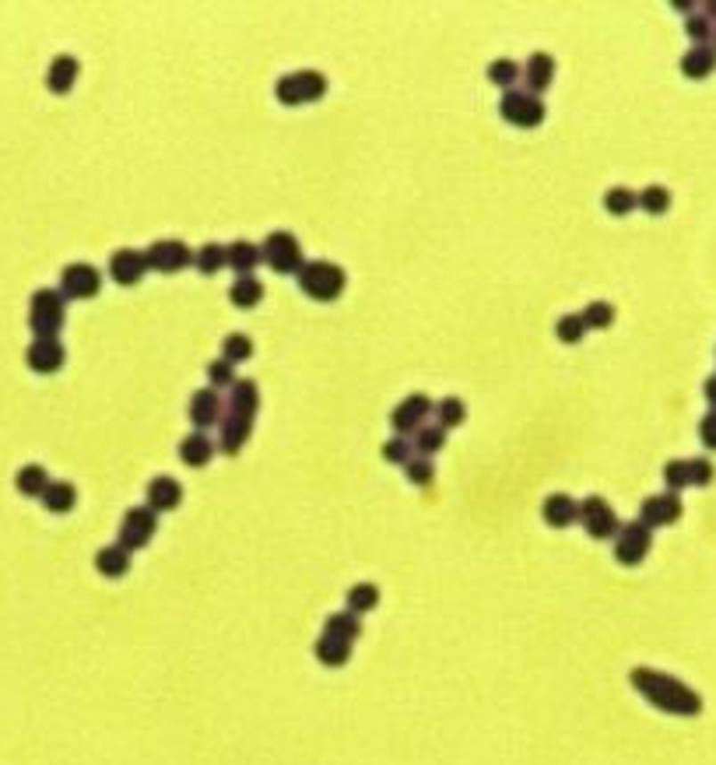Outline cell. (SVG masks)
Returning <instances> with one entry per match:
<instances>
[{
	"mask_svg": "<svg viewBox=\"0 0 716 765\" xmlns=\"http://www.w3.org/2000/svg\"><path fill=\"white\" fill-rule=\"evenodd\" d=\"M629 681L632 688L650 703L660 712H671V716H699L703 712V696L696 688H688L681 678L667 674V671H656V667H632L629 671Z\"/></svg>",
	"mask_w": 716,
	"mask_h": 765,
	"instance_id": "obj_1",
	"label": "cell"
},
{
	"mask_svg": "<svg viewBox=\"0 0 716 765\" xmlns=\"http://www.w3.org/2000/svg\"><path fill=\"white\" fill-rule=\"evenodd\" d=\"M296 281L309 298H316V302H334V298H341V292H345L348 274H345V267L334 264V260H305L302 271L296 274Z\"/></svg>",
	"mask_w": 716,
	"mask_h": 765,
	"instance_id": "obj_2",
	"label": "cell"
},
{
	"mask_svg": "<svg viewBox=\"0 0 716 765\" xmlns=\"http://www.w3.org/2000/svg\"><path fill=\"white\" fill-rule=\"evenodd\" d=\"M330 81L323 70H313V67H302V70H289L278 77L274 85V95L281 106H313L327 95Z\"/></svg>",
	"mask_w": 716,
	"mask_h": 765,
	"instance_id": "obj_3",
	"label": "cell"
},
{
	"mask_svg": "<svg viewBox=\"0 0 716 765\" xmlns=\"http://www.w3.org/2000/svg\"><path fill=\"white\" fill-rule=\"evenodd\" d=\"M67 323V298L60 289H36L28 298V327L36 338H57Z\"/></svg>",
	"mask_w": 716,
	"mask_h": 765,
	"instance_id": "obj_4",
	"label": "cell"
},
{
	"mask_svg": "<svg viewBox=\"0 0 716 765\" xmlns=\"http://www.w3.org/2000/svg\"><path fill=\"white\" fill-rule=\"evenodd\" d=\"M260 253H264V264L274 271V274H298L302 264H305V253H302V242H298L292 232L278 229L260 242Z\"/></svg>",
	"mask_w": 716,
	"mask_h": 765,
	"instance_id": "obj_5",
	"label": "cell"
},
{
	"mask_svg": "<svg viewBox=\"0 0 716 765\" xmlns=\"http://www.w3.org/2000/svg\"><path fill=\"white\" fill-rule=\"evenodd\" d=\"M544 99L534 95V92H527V88H513V92H506L502 95V102H499V117L506 119L509 126H520V130H534L544 123Z\"/></svg>",
	"mask_w": 716,
	"mask_h": 765,
	"instance_id": "obj_6",
	"label": "cell"
},
{
	"mask_svg": "<svg viewBox=\"0 0 716 765\" xmlns=\"http://www.w3.org/2000/svg\"><path fill=\"white\" fill-rule=\"evenodd\" d=\"M155 533H159V513H151L148 506H130V509L123 513V520H119L117 544L134 555V551L148 548Z\"/></svg>",
	"mask_w": 716,
	"mask_h": 765,
	"instance_id": "obj_7",
	"label": "cell"
},
{
	"mask_svg": "<svg viewBox=\"0 0 716 765\" xmlns=\"http://www.w3.org/2000/svg\"><path fill=\"white\" fill-rule=\"evenodd\" d=\"M650 548H654V530L647 527L643 520L622 524L618 537H614V558H618V566H629V569H632V566L647 562Z\"/></svg>",
	"mask_w": 716,
	"mask_h": 765,
	"instance_id": "obj_8",
	"label": "cell"
},
{
	"mask_svg": "<svg viewBox=\"0 0 716 765\" xmlns=\"http://www.w3.org/2000/svg\"><path fill=\"white\" fill-rule=\"evenodd\" d=\"M580 524H583V530H587L594 541H614L618 530H622L618 513L611 509V502H607L604 495H587V499L580 502Z\"/></svg>",
	"mask_w": 716,
	"mask_h": 765,
	"instance_id": "obj_9",
	"label": "cell"
},
{
	"mask_svg": "<svg viewBox=\"0 0 716 765\" xmlns=\"http://www.w3.org/2000/svg\"><path fill=\"white\" fill-rule=\"evenodd\" d=\"M60 292H63V298H77V302L95 298L102 292V271L88 260H74L60 271Z\"/></svg>",
	"mask_w": 716,
	"mask_h": 765,
	"instance_id": "obj_10",
	"label": "cell"
},
{
	"mask_svg": "<svg viewBox=\"0 0 716 765\" xmlns=\"http://www.w3.org/2000/svg\"><path fill=\"white\" fill-rule=\"evenodd\" d=\"M148 271H159V274H179L193 264V249L183 242V239H155L148 249Z\"/></svg>",
	"mask_w": 716,
	"mask_h": 765,
	"instance_id": "obj_11",
	"label": "cell"
},
{
	"mask_svg": "<svg viewBox=\"0 0 716 765\" xmlns=\"http://www.w3.org/2000/svg\"><path fill=\"white\" fill-rule=\"evenodd\" d=\"M432 397L428 394H408L394 411H390V425H394V432L397 435H404V439H411L418 428H425L428 425V418H432Z\"/></svg>",
	"mask_w": 716,
	"mask_h": 765,
	"instance_id": "obj_12",
	"label": "cell"
},
{
	"mask_svg": "<svg viewBox=\"0 0 716 765\" xmlns=\"http://www.w3.org/2000/svg\"><path fill=\"white\" fill-rule=\"evenodd\" d=\"M186 414H190V421L197 425V432H207V428H218V425L225 421L229 408H225V401H222V394H218V390L200 387V390H193V394H190Z\"/></svg>",
	"mask_w": 716,
	"mask_h": 765,
	"instance_id": "obj_13",
	"label": "cell"
},
{
	"mask_svg": "<svg viewBox=\"0 0 716 765\" xmlns=\"http://www.w3.org/2000/svg\"><path fill=\"white\" fill-rule=\"evenodd\" d=\"M681 495H674V492H656V495H647L643 499V506H639V517L636 520H643L650 530L656 527H671V524H678L681 520Z\"/></svg>",
	"mask_w": 716,
	"mask_h": 765,
	"instance_id": "obj_14",
	"label": "cell"
},
{
	"mask_svg": "<svg viewBox=\"0 0 716 765\" xmlns=\"http://www.w3.org/2000/svg\"><path fill=\"white\" fill-rule=\"evenodd\" d=\"M25 362H28L32 372L53 376V372L63 369V362H67V348H63L60 338H36V341L28 345V352H25Z\"/></svg>",
	"mask_w": 716,
	"mask_h": 765,
	"instance_id": "obj_15",
	"label": "cell"
},
{
	"mask_svg": "<svg viewBox=\"0 0 716 765\" xmlns=\"http://www.w3.org/2000/svg\"><path fill=\"white\" fill-rule=\"evenodd\" d=\"M110 274H113V281L123 285V289L141 285V281H144V274H148V256H144V249L119 246L117 253L110 256Z\"/></svg>",
	"mask_w": 716,
	"mask_h": 765,
	"instance_id": "obj_16",
	"label": "cell"
},
{
	"mask_svg": "<svg viewBox=\"0 0 716 765\" xmlns=\"http://www.w3.org/2000/svg\"><path fill=\"white\" fill-rule=\"evenodd\" d=\"M144 506L151 509V513H173L183 506V484H179L173 474H155L151 481H148V488H144Z\"/></svg>",
	"mask_w": 716,
	"mask_h": 765,
	"instance_id": "obj_17",
	"label": "cell"
},
{
	"mask_svg": "<svg viewBox=\"0 0 716 765\" xmlns=\"http://www.w3.org/2000/svg\"><path fill=\"white\" fill-rule=\"evenodd\" d=\"M541 520L555 530L573 527V524H580V502L573 495H565V492H551L541 502Z\"/></svg>",
	"mask_w": 716,
	"mask_h": 765,
	"instance_id": "obj_18",
	"label": "cell"
},
{
	"mask_svg": "<svg viewBox=\"0 0 716 765\" xmlns=\"http://www.w3.org/2000/svg\"><path fill=\"white\" fill-rule=\"evenodd\" d=\"M520 81L527 85V92H548L551 88V81H555V57L551 53H544V50H537L527 57V63L520 67Z\"/></svg>",
	"mask_w": 716,
	"mask_h": 765,
	"instance_id": "obj_19",
	"label": "cell"
},
{
	"mask_svg": "<svg viewBox=\"0 0 716 765\" xmlns=\"http://www.w3.org/2000/svg\"><path fill=\"white\" fill-rule=\"evenodd\" d=\"M215 453H218V443L207 435V432H190V435H183L179 439V460L186 464V468H207L211 460H215Z\"/></svg>",
	"mask_w": 716,
	"mask_h": 765,
	"instance_id": "obj_20",
	"label": "cell"
},
{
	"mask_svg": "<svg viewBox=\"0 0 716 765\" xmlns=\"http://www.w3.org/2000/svg\"><path fill=\"white\" fill-rule=\"evenodd\" d=\"M253 435V418H242V414H225V421L218 425V450L236 457L239 450L249 443Z\"/></svg>",
	"mask_w": 716,
	"mask_h": 765,
	"instance_id": "obj_21",
	"label": "cell"
},
{
	"mask_svg": "<svg viewBox=\"0 0 716 765\" xmlns=\"http://www.w3.org/2000/svg\"><path fill=\"white\" fill-rule=\"evenodd\" d=\"M77 77H81V63H77V57H70V53H60L46 67V88L53 95H67L77 85Z\"/></svg>",
	"mask_w": 716,
	"mask_h": 765,
	"instance_id": "obj_22",
	"label": "cell"
},
{
	"mask_svg": "<svg viewBox=\"0 0 716 765\" xmlns=\"http://www.w3.org/2000/svg\"><path fill=\"white\" fill-rule=\"evenodd\" d=\"M130 562H134V555L126 548H119V544H106V548L95 551V573L106 576V580H123L130 573Z\"/></svg>",
	"mask_w": 716,
	"mask_h": 765,
	"instance_id": "obj_23",
	"label": "cell"
},
{
	"mask_svg": "<svg viewBox=\"0 0 716 765\" xmlns=\"http://www.w3.org/2000/svg\"><path fill=\"white\" fill-rule=\"evenodd\" d=\"M225 249H229V267L236 271V278L239 274H253L264 264L260 246L249 242V239H232V242H225Z\"/></svg>",
	"mask_w": 716,
	"mask_h": 765,
	"instance_id": "obj_24",
	"label": "cell"
},
{
	"mask_svg": "<svg viewBox=\"0 0 716 765\" xmlns=\"http://www.w3.org/2000/svg\"><path fill=\"white\" fill-rule=\"evenodd\" d=\"M256 411H260V387H256V379H236L232 394H229V414L256 418Z\"/></svg>",
	"mask_w": 716,
	"mask_h": 765,
	"instance_id": "obj_25",
	"label": "cell"
},
{
	"mask_svg": "<svg viewBox=\"0 0 716 765\" xmlns=\"http://www.w3.org/2000/svg\"><path fill=\"white\" fill-rule=\"evenodd\" d=\"M716 70V50L713 46H688L681 57V74L692 81H703Z\"/></svg>",
	"mask_w": 716,
	"mask_h": 765,
	"instance_id": "obj_26",
	"label": "cell"
},
{
	"mask_svg": "<svg viewBox=\"0 0 716 765\" xmlns=\"http://www.w3.org/2000/svg\"><path fill=\"white\" fill-rule=\"evenodd\" d=\"M323 636H334V639L355 647L358 636H362V618L352 614L348 607H345V611H334V614H327V622H323Z\"/></svg>",
	"mask_w": 716,
	"mask_h": 765,
	"instance_id": "obj_27",
	"label": "cell"
},
{
	"mask_svg": "<svg viewBox=\"0 0 716 765\" xmlns=\"http://www.w3.org/2000/svg\"><path fill=\"white\" fill-rule=\"evenodd\" d=\"M50 471L43 468V464H25V468H18L14 474V488L21 492V495H28V499H43V492L50 488Z\"/></svg>",
	"mask_w": 716,
	"mask_h": 765,
	"instance_id": "obj_28",
	"label": "cell"
},
{
	"mask_svg": "<svg viewBox=\"0 0 716 765\" xmlns=\"http://www.w3.org/2000/svg\"><path fill=\"white\" fill-rule=\"evenodd\" d=\"M229 302L239 309H253L264 302V281L256 274H239L236 281L229 285Z\"/></svg>",
	"mask_w": 716,
	"mask_h": 765,
	"instance_id": "obj_29",
	"label": "cell"
},
{
	"mask_svg": "<svg viewBox=\"0 0 716 765\" xmlns=\"http://www.w3.org/2000/svg\"><path fill=\"white\" fill-rule=\"evenodd\" d=\"M193 267H197L200 274H218V271H225V267H229V249H225V242H204V246H197V249H193Z\"/></svg>",
	"mask_w": 716,
	"mask_h": 765,
	"instance_id": "obj_30",
	"label": "cell"
},
{
	"mask_svg": "<svg viewBox=\"0 0 716 765\" xmlns=\"http://www.w3.org/2000/svg\"><path fill=\"white\" fill-rule=\"evenodd\" d=\"M352 649H355L352 643H341V639H334V636H320L313 653H316V660H320L323 667L338 671V667H345V663L352 660Z\"/></svg>",
	"mask_w": 716,
	"mask_h": 765,
	"instance_id": "obj_31",
	"label": "cell"
},
{
	"mask_svg": "<svg viewBox=\"0 0 716 765\" xmlns=\"http://www.w3.org/2000/svg\"><path fill=\"white\" fill-rule=\"evenodd\" d=\"M43 506H46V513H70L74 506H77V488L70 484V481H50V488L43 492Z\"/></svg>",
	"mask_w": 716,
	"mask_h": 765,
	"instance_id": "obj_32",
	"label": "cell"
},
{
	"mask_svg": "<svg viewBox=\"0 0 716 765\" xmlns=\"http://www.w3.org/2000/svg\"><path fill=\"white\" fill-rule=\"evenodd\" d=\"M600 204H604V211H607L611 218H625V215H632V211L639 208V193L629 190V186H607Z\"/></svg>",
	"mask_w": 716,
	"mask_h": 765,
	"instance_id": "obj_33",
	"label": "cell"
},
{
	"mask_svg": "<svg viewBox=\"0 0 716 765\" xmlns=\"http://www.w3.org/2000/svg\"><path fill=\"white\" fill-rule=\"evenodd\" d=\"M484 74H488V81H492L495 88H502V92H513V88L520 85V63H517V60H509V57L492 60Z\"/></svg>",
	"mask_w": 716,
	"mask_h": 765,
	"instance_id": "obj_34",
	"label": "cell"
},
{
	"mask_svg": "<svg viewBox=\"0 0 716 765\" xmlns=\"http://www.w3.org/2000/svg\"><path fill=\"white\" fill-rule=\"evenodd\" d=\"M432 414H435V425L450 432V428H457V425L468 421V404L460 397H443V401H435Z\"/></svg>",
	"mask_w": 716,
	"mask_h": 765,
	"instance_id": "obj_35",
	"label": "cell"
},
{
	"mask_svg": "<svg viewBox=\"0 0 716 765\" xmlns=\"http://www.w3.org/2000/svg\"><path fill=\"white\" fill-rule=\"evenodd\" d=\"M348 611L352 614H369V611H376L379 607V587L376 583H355V587H348Z\"/></svg>",
	"mask_w": 716,
	"mask_h": 765,
	"instance_id": "obj_36",
	"label": "cell"
},
{
	"mask_svg": "<svg viewBox=\"0 0 716 765\" xmlns=\"http://www.w3.org/2000/svg\"><path fill=\"white\" fill-rule=\"evenodd\" d=\"M411 446H415L418 457H435L439 450H446V428L439 425H425L411 435Z\"/></svg>",
	"mask_w": 716,
	"mask_h": 765,
	"instance_id": "obj_37",
	"label": "cell"
},
{
	"mask_svg": "<svg viewBox=\"0 0 716 765\" xmlns=\"http://www.w3.org/2000/svg\"><path fill=\"white\" fill-rule=\"evenodd\" d=\"M587 334H590V327H587L583 313H565V316L555 323V338H558L562 345H580Z\"/></svg>",
	"mask_w": 716,
	"mask_h": 765,
	"instance_id": "obj_38",
	"label": "cell"
},
{
	"mask_svg": "<svg viewBox=\"0 0 716 765\" xmlns=\"http://www.w3.org/2000/svg\"><path fill=\"white\" fill-rule=\"evenodd\" d=\"M685 36L692 39V46H713L716 21H710L703 11H696V14L685 18Z\"/></svg>",
	"mask_w": 716,
	"mask_h": 765,
	"instance_id": "obj_39",
	"label": "cell"
},
{
	"mask_svg": "<svg viewBox=\"0 0 716 765\" xmlns=\"http://www.w3.org/2000/svg\"><path fill=\"white\" fill-rule=\"evenodd\" d=\"M639 208L647 211V215H667L671 211V190L667 186H660V183H650V186H643L639 190Z\"/></svg>",
	"mask_w": 716,
	"mask_h": 765,
	"instance_id": "obj_40",
	"label": "cell"
},
{
	"mask_svg": "<svg viewBox=\"0 0 716 765\" xmlns=\"http://www.w3.org/2000/svg\"><path fill=\"white\" fill-rule=\"evenodd\" d=\"M239 376H236V365L229 362V358H211L207 362V387L211 390H232V383H236Z\"/></svg>",
	"mask_w": 716,
	"mask_h": 765,
	"instance_id": "obj_41",
	"label": "cell"
},
{
	"mask_svg": "<svg viewBox=\"0 0 716 765\" xmlns=\"http://www.w3.org/2000/svg\"><path fill=\"white\" fill-rule=\"evenodd\" d=\"M614 305L611 302H604V298H594V302H587L583 305V320H587V327L590 330H607L611 323H614Z\"/></svg>",
	"mask_w": 716,
	"mask_h": 765,
	"instance_id": "obj_42",
	"label": "cell"
},
{
	"mask_svg": "<svg viewBox=\"0 0 716 765\" xmlns=\"http://www.w3.org/2000/svg\"><path fill=\"white\" fill-rule=\"evenodd\" d=\"M404 474H408V484H415V488H428L432 481H435V460L432 457H411L408 464H404Z\"/></svg>",
	"mask_w": 716,
	"mask_h": 765,
	"instance_id": "obj_43",
	"label": "cell"
},
{
	"mask_svg": "<svg viewBox=\"0 0 716 765\" xmlns=\"http://www.w3.org/2000/svg\"><path fill=\"white\" fill-rule=\"evenodd\" d=\"M663 484H667V492H681V488H692V481H688V457H674V460H667L663 464Z\"/></svg>",
	"mask_w": 716,
	"mask_h": 765,
	"instance_id": "obj_44",
	"label": "cell"
},
{
	"mask_svg": "<svg viewBox=\"0 0 716 765\" xmlns=\"http://www.w3.org/2000/svg\"><path fill=\"white\" fill-rule=\"evenodd\" d=\"M253 338L249 334H242V330H232L229 338H225V348H222V358H229L232 365L236 362H246V358H253Z\"/></svg>",
	"mask_w": 716,
	"mask_h": 765,
	"instance_id": "obj_45",
	"label": "cell"
},
{
	"mask_svg": "<svg viewBox=\"0 0 716 765\" xmlns=\"http://www.w3.org/2000/svg\"><path fill=\"white\" fill-rule=\"evenodd\" d=\"M379 453H383V460L386 464H408L411 457H415V446H411V439H404V435H394V439H386L383 446H379Z\"/></svg>",
	"mask_w": 716,
	"mask_h": 765,
	"instance_id": "obj_46",
	"label": "cell"
},
{
	"mask_svg": "<svg viewBox=\"0 0 716 765\" xmlns=\"http://www.w3.org/2000/svg\"><path fill=\"white\" fill-rule=\"evenodd\" d=\"M716 477V468L710 457H688V481H692V488H706V484H713Z\"/></svg>",
	"mask_w": 716,
	"mask_h": 765,
	"instance_id": "obj_47",
	"label": "cell"
},
{
	"mask_svg": "<svg viewBox=\"0 0 716 765\" xmlns=\"http://www.w3.org/2000/svg\"><path fill=\"white\" fill-rule=\"evenodd\" d=\"M699 439H703V446L706 450H716V408L703 414V421H699Z\"/></svg>",
	"mask_w": 716,
	"mask_h": 765,
	"instance_id": "obj_48",
	"label": "cell"
},
{
	"mask_svg": "<svg viewBox=\"0 0 716 765\" xmlns=\"http://www.w3.org/2000/svg\"><path fill=\"white\" fill-rule=\"evenodd\" d=\"M703 394H706V401L716 408V372L713 376H706V383H703Z\"/></svg>",
	"mask_w": 716,
	"mask_h": 765,
	"instance_id": "obj_49",
	"label": "cell"
},
{
	"mask_svg": "<svg viewBox=\"0 0 716 765\" xmlns=\"http://www.w3.org/2000/svg\"><path fill=\"white\" fill-rule=\"evenodd\" d=\"M703 14H706V18H710V21H716V0H710V4H706V7H703Z\"/></svg>",
	"mask_w": 716,
	"mask_h": 765,
	"instance_id": "obj_50",
	"label": "cell"
},
{
	"mask_svg": "<svg viewBox=\"0 0 716 765\" xmlns=\"http://www.w3.org/2000/svg\"><path fill=\"white\" fill-rule=\"evenodd\" d=\"M713 50H716V36H713Z\"/></svg>",
	"mask_w": 716,
	"mask_h": 765,
	"instance_id": "obj_51",
	"label": "cell"
}]
</instances>
